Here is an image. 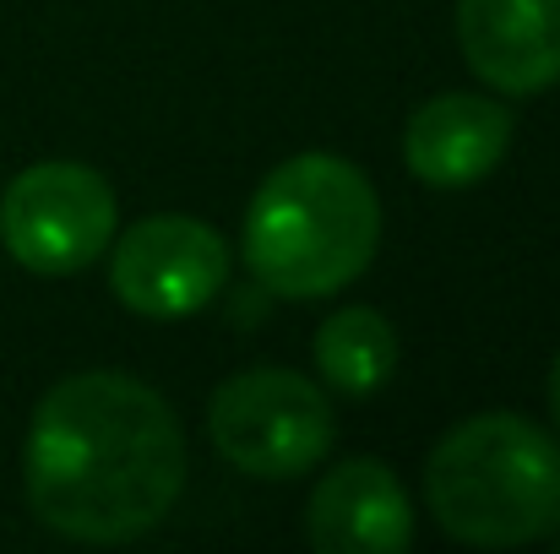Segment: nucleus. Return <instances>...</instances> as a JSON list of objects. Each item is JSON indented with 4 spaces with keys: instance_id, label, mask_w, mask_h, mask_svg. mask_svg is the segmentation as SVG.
I'll list each match as a JSON object with an SVG mask.
<instances>
[{
    "instance_id": "nucleus-8",
    "label": "nucleus",
    "mask_w": 560,
    "mask_h": 554,
    "mask_svg": "<svg viewBox=\"0 0 560 554\" xmlns=\"http://www.w3.org/2000/svg\"><path fill=\"white\" fill-rule=\"evenodd\" d=\"M305 528L322 554H397L413 544V500L381 457H354L316 484Z\"/></svg>"
},
{
    "instance_id": "nucleus-7",
    "label": "nucleus",
    "mask_w": 560,
    "mask_h": 554,
    "mask_svg": "<svg viewBox=\"0 0 560 554\" xmlns=\"http://www.w3.org/2000/svg\"><path fill=\"white\" fill-rule=\"evenodd\" d=\"M457 49L495 93L534 98L560 82V0H457Z\"/></svg>"
},
{
    "instance_id": "nucleus-2",
    "label": "nucleus",
    "mask_w": 560,
    "mask_h": 554,
    "mask_svg": "<svg viewBox=\"0 0 560 554\" xmlns=\"http://www.w3.org/2000/svg\"><path fill=\"white\" fill-rule=\"evenodd\" d=\"M375 185L338 153H300L256 185L245 207V272L278 299H327L375 261Z\"/></svg>"
},
{
    "instance_id": "nucleus-4",
    "label": "nucleus",
    "mask_w": 560,
    "mask_h": 554,
    "mask_svg": "<svg viewBox=\"0 0 560 554\" xmlns=\"http://www.w3.org/2000/svg\"><path fill=\"white\" fill-rule=\"evenodd\" d=\"M207 435L218 457L250 479H300L327 462L338 419L316 380L294 369H240L212 391Z\"/></svg>"
},
{
    "instance_id": "nucleus-3",
    "label": "nucleus",
    "mask_w": 560,
    "mask_h": 554,
    "mask_svg": "<svg viewBox=\"0 0 560 554\" xmlns=\"http://www.w3.org/2000/svg\"><path fill=\"white\" fill-rule=\"evenodd\" d=\"M424 500L457 544H539L560 528V440L506 408L474 413L435 440L424 462Z\"/></svg>"
},
{
    "instance_id": "nucleus-10",
    "label": "nucleus",
    "mask_w": 560,
    "mask_h": 554,
    "mask_svg": "<svg viewBox=\"0 0 560 554\" xmlns=\"http://www.w3.org/2000/svg\"><path fill=\"white\" fill-rule=\"evenodd\" d=\"M316 369L332 391L371 397L397 369V327L371 305L332 310L316 332Z\"/></svg>"
},
{
    "instance_id": "nucleus-11",
    "label": "nucleus",
    "mask_w": 560,
    "mask_h": 554,
    "mask_svg": "<svg viewBox=\"0 0 560 554\" xmlns=\"http://www.w3.org/2000/svg\"><path fill=\"white\" fill-rule=\"evenodd\" d=\"M550 419H556V429H560V354H556V365H550Z\"/></svg>"
},
{
    "instance_id": "nucleus-6",
    "label": "nucleus",
    "mask_w": 560,
    "mask_h": 554,
    "mask_svg": "<svg viewBox=\"0 0 560 554\" xmlns=\"http://www.w3.org/2000/svg\"><path fill=\"white\" fill-rule=\"evenodd\" d=\"M109 288L126 310L153 321H180L207 310L229 283V245L212 223L186 212H159L109 239Z\"/></svg>"
},
{
    "instance_id": "nucleus-9",
    "label": "nucleus",
    "mask_w": 560,
    "mask_h": 554,
    "mask_svg": "<svg viewBox=\"0 0 560 554\" xmlns=\"http://www.w3.org/2000/svg\"><path fill=\"white\" fill-rule=\"evenodd\" d=\"M512 148V115L495 98L479 93H441L408 115L402 131V164L408 175L435 190H463L495 175V164Z\"/></svg>"
},
{
    "instance_id": "nucleus-5",
    "label": "nucleus",
    "mask_w": 560,
    "mask_h": 554,
    "mask_svg": "<svg viewBox=\"0 0 560 554\" xmlns=\"http://www.w3.org/2000/svg\"><path fill=\"white\" fill-rule=\"evenodd\" d=\"M115 185L88 164L49 158L22 169L0 196V245L38 278H71L93 267L115 239Z\"/></svg>"
},
{
    "instance_id": "nucleus-1",
    "label": "nucleus",
    "mask_w": 560,
    "mask_h": 554,
    "mask_svg": "<svg viewBox=\"0 0 560 554\" xmlns=\"http://www.w3.org/2000/svg\"><path fill=\"white\" fill-rule=\"evenodd\" d=\"M22 484L49 533L131 544L153 533L186 490V429L137 375H66L33 408Z\"/></svg>"
}]
</instances>
